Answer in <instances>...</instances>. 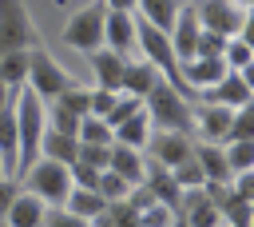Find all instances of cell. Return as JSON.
I'll return each instance as SVG.
<instances>
[{
    "label": "cell",
    "mask_w": 254,
    "mask_h": 227,
    "mask_svg": "<svg viewBox=\"0 0 254 227\" xmlns=\"http://www.w3.org/2000/svg\"><path fill=\"white\" fill-rule=\"evenodd\" d=\"M143 112H147L151 131H187V135H190V104H187L167 80H159V84L143 96Z\"/></svg>",
    "instance_id": "obj_1"
},
{
    "label": "cell",
    "mask_w": 254,
    "mask_h": 227,
    "mask_svg": "<svg viewBox=\"0 0 254 227\" xmlns=\"http://www.w3.org/2000/svg\"><path fill=\"white\" fill-rule=\"evenodd\" d=\"M20 183H24L20 191L44 199L48 207H64V199H67V191H71L67 167H64V163H52V159H36V163L20 175Z\"/></svg>",
    "instance_id": "obj_2"
},
{
    "label": "cell",
    "mask_w": 254,
    "mask_h": 227,
    "mask_svg": "<svg viewBox=\"0 0 254 227\" xmlns=\"http://www.w3.org/2000/svg\"><path fill=\"white\" fill-rule=\"evenodd\" d=\"M36 24L24 8V0H0V56L32 52L36 48Z\"/></svg>",
    "instance_id": "obj_3"
},
{
    "label": "cell",
    "mask_w": 254,
    "mask_h": 227,
    "mask_svg": "<svg viewBox=\"0 0 254 227\" xmlns=\"http://www.w3.org/2000/svg\"><path fill=\"white\" fill-rule=\"evenodd\" d=\"M71 84H75V80H71V76H67V72H64V68H60L40 44L28 52V80H24V88L36 92L44 104H52V100H56L60 92H67Z\"/></svg>",
    "instance_id": "obj_4"
},
{
    "label": "cell",
    "mask_w": 254,
    "mask_h": 227,
    "mask_svg": "<svg viewBox=\"0 0 254 227\" xmlns=\"http://www.w3.org/2000/svg\"><path fill=\"white\" fill-rule=\"evenodd\" d=\"M103 20H107L103 0H95V4L79 8V12L64 24V44H67V48H75V52H83V56H91L95 48H103Z\"/></svg>",
    "instance_id": "obj_5"
},
{
    "label": "cell",
    "mask_w": 254,
    "mask_h": 227,
    "mask_svg": "<svg viewBox=\"0 0 254 227\" xmlns=\"http://www.w3.org/2000/svg\"><path fill=\"white\" fill-rule=\"evenodd\" d=\"M194 12H198V28H202V32H214V36H222V40H234V36L250 24V12L238 8L234 0H198Z\"/></svg>",
    "instance_id": "obj_6"
},
{
    "label": "cell",
    "mask_w": 254,
    "mask_h": 227,
    "mask_svg": "<svg viewBox=\"0 0 254 227\" xmlns=\"http://www.w3.org/2000/svg\"><path fill=\"white\" fill-rule=\"evenodd\" d=\"M198 104H218V108H246V104H254V92H250V80L242 76V72H226L214 88H206L202 96H198Z\"/></svg>",
    "instance_id": "obj_7"
},
{
    "label": "cell",
    "mask_w": 254,
    "mask_h": 227,
    "mask_svg": "<svg viewBox=\"0 0 254 227\" xmlns=\"http://www.w3.org/2000/svg\"><path fill=\"white\" fill-rule=\"evenodd\" d=\"M190 135L187 131H151V139H147V151H151V159L159 163V167H175V163H183L187 155H190Z\"/></svg>",
    "instance_id": "obj_8"
},
{
    "label": "cell",
    "mask_w": 254,
    "mask_h": 227,
    "mask_svg": "<svg viewBox=\"0 0 254 227\" xmlns=\"http://www.w3.org/2000/svg\"><path fill=\"white\" fill-rule=\"evenodd\" d=\"M198 12H194V4H183L179 8V20H175V28H171V52H175V60H179V68L187 64V60H194V44H198Z\"/></svg>",
    "instance_id": "obj_9"
},
{
    "label": "cell",
    "mask_w": 254,
    "mask_h": 227,
    "mask_svg": "<svg viewBox=\"0 0 254 227\" xmlns=\"http://www.w3.org/2000/svg\"><path fill=\"white\" fill-rule=\"evenodd\" d=\"M230 108H218V104H194L190 108V123L198 127L202 143H226V131H230Z\"/></svg>",
    "instance_id": "obj_10"
},
{
    "label": "cell",
    "mask_w": 254,
    "mask_h": 227,
    "mask_svg": "<svg viewBox=\"0 0 254 227\" xmlns=\"http://www.w3.org/2000/svg\"><path fill=\"white\" fill-rule=\"evenodd\" d=\"M103 48H111L115 56L127 60V52L135 48V12H107V20H103Z\"/></svg>",
    "instance_id": "obj_11"
},
{
    "label": "cell",
    "mask_w": 254,
    "mask_h": 227,
    "mask_svg": "<svg viewBox=\"0 0 254 227\" xmlns=\"http://www.w3.org/2000/svg\"><path fill=\"white\" fill-rule=\"evenodd\" d=\"M194 163L202 167V179L206 183H218V187H230V167H226V155H222V143H194L190 147Z\"/></svg>",
    "instance_id": "obj_12"
},
{
    "label": "cell",
    "mask_w": 254,
    "mask_h": 227,
    "mask_svg": "<svg viewBox=\"0 0 254 227\" xmlns=\"http://www.w3.org/2000/svg\"><path fill=\"white\" fill-rule=\"evenodd\" d=\"M222 76H226V64H222V60H202V56H194V60L183 64V80H187V88L194 92V100H198L206 88H214Z\"/></svg>",
    "instance_id": "obj_13"
},
{
    "label": "cell",
    "mask_w": 254,
    "mask_h": 227,
    "mask_svg": "<svg viewBox=\"0 0 254 227\" xmlns=\"http://www.w3.org/2000/svg\"><path fill=\"white\" fill-rule=\"evenodd\" d=\"M107 171H115L127 187H143V175H147V163L139 151L123 147V143H111V155H107Z\"/></svg>",
    "instance_id": "obj_14"
},
{
    "label": "cell",
    "mask_w": 254,
    "mask_h": 227,
    "mask_svg": "<svg viewBox=\"0 0 254 227\" xmlns=\"http://www.w3.org/2000/svg\"><path fill=\"white\" fill-rule=\"evenodd\" d=\"M44 215H48L44 199H36L28 191H16V199H12V207L0 223H8V227H44Z\"/></svg>",
    "instance_id": "obj_15"
},
{
    "label": "cell",
    "mask_w": 254,
    "mask_h": 227,
    "mask_svg": "<svg viewBox=\"0 0 254 227\" xmlns=\"http://www.w3.org/2000/svg\"><path fill=\"white\" fill-rule=\"evenodd\" d=\"M179 8H183V0H135V16L143 24H151L155 32H167V36L179 20Z\"/></svg>",
    "instance_id": "obj_16"
},
{
    "label": "cell",
    "mask_w": 254,
    "mask_h": 227,
    "mask_svg": "<svg viewBox=\"0 0 254 227\" xmlns=\"http://www.w3.org/2000/svg\"><path fill=\"white\" fill-rule=\"evenodd\" d=\"M91 72H95V88H103V92H119V80H123V56H115L111 48H95L91 56Z\"/></svg>",
    "instance_id": "obj_17"
},
{
    "label": "cell",
    "mask_w": 254,
    "mask_h": 227,
    "mask_svg": "<svg viewBox=\"0 0 254 227\" xmlns=\"http://www.w3.org/2000/svg\"><path fill=\"white\" fill-rule=\"evenodd\" d=\"M159 80H163V76H159V72H155L147 60H127V64H123L119 92H123V96H135V100H143V96H147V92H151Z\"/></svg>",
    "instance_id": "obj_18"
},
{
    "label": "cell",
    "mask_w": 254,
    "mask_h": 227,
    "mask_svg": "<svg viewBox=\"0 0 254 227\" xmlns=\"http://www.w3.org/2000/svg\"><path fill=\"white\" fill-rule=\"evenodd\" d=\"M40 159H52V163L71 167V163L79 159V139H75V135H64V131L44 127V135H40Z\"/></svg>",
    "instance_id": "obj_19"
},
{
    "label": "cell",
    "mask_w": 254,
    "mask_h": 227,
    "mask_svg": "<svg viewBox=\"0 0 254 227\" xmlns=\"http://www.w3.org/2000/svg\"><path fill=\"white\" fill-rule=\"evenodd\" d=\"M147 139H151L147 112H139V115H131L127 123H119V127H115V143H123V147H131V151H143V147H147Z\"/></svg>",
    "instance_id": "obj_20"
},
{
    "label": "cell",
    "mask_w": 254,
    "mask_h": 227,
    "mask_svg": "<svg viewBox=\"0 0 254 227\" xmlns=\"http://www.w3.org/2000/svg\"><path fill=\"white\" fill-rule=\"evenodd\" d=\"M103 199L95 195V191H83V187H71L67 191V199H64V211H71V215H79V219H95V215H103Z\"/></svg>",
    "instance_id": "obj_21"
},
{
    "label": "cell",
    "mask_w": 254,
    "mask_h": 227,
    "mask_svg": "<svg viewBox=\"0 0 254 227\" xmlns=\"http://www.w3.org/2000/svg\"><path fill=\"white\" fill-rule=\"evenodd\" d=\"M75 139H79V143H91V147H111V143H115V131L107 127V119L83 115L79 127H75Z\"/></svg>",
    "instance_id": "obj_22"
},
{
    "label": "cell",
    "mask_w": 254,
    "mask_h": 227,
    "mask_svg": "<svg viewBox=\"0 0 254 227\" xmlns=\"http://www.w3.org/2000/svg\"><path fill=\"white\" fill-rule=\"evenodd\" d=\"M222 155H226L230 175L254 171V139H234V143H222Z\"/></svg>",
    "instance_id": "obj_23"
},
{
    "label": "cell",
    "mask_w": 254,
    "mask_h": 227,
    "mask_svg": "<svg viewBox=\"0 0 254 227\" xmlns=\"http://www.w3.org/2000/svg\"><path fill=\"white\" fill-rule=\"evenodd\" d=\"M24 80H28V52L0 56V84L8 92H16V88H24Z\"/></svg>",
    "instance_id": "obj_24"
},
{
    "label": "cell",
    "mask_w": 254,
    "mask_h": 227,
    "mask_svg": "<svg viewBox=\"0 0 254 227\" xmlns=\"http://www.w3.org/2000/svg\"><path fill=\"white\" fill-rule=\"evenodd\" d=\"M222 64H226V72H246V68L254 64V44H246L242 36L226 40V48H222Z\"/></svg>",
    "instance_id": "obj_25"
},
{
    "label": "cell",
    "mask_w": 254,
    "mask_h": 227,
    "mask_svg": "<svg viewBox=\"0 0 254 227\" xmlns=\"http://www.w3.org/2000/svg\"><path fill=\"white\" fill-rule=\"evenodd\" d=\"M171 179H175V187H179V191L206 187V179H202V167L194 163V155H187L183 163H175V167H171Z\"/></svg>",
    "instance_id": "obj_26"
},
{
    "label": "cell",
    "mask_w": 254,
    "mask_h": 227,
    "mask_svg": "<svg viewBox=\"0 0 254 227\" xmlns=\"http://www.w3.org/2000/svg\"><path fill=\"white\" fill-rule=\"evenodd\" d=\"M139 112H143V100H135V96H123V92H119V96H115V104H111V112H107V127L115 131L119 123H127V119H131V115H139Z\"/></svg>",
    "instance_id": "obj_27"
},
{
    "label": "cell",
    "mask_w": 254,
    "mask_h": 227,
    "mask_svg": "<svg viewBox=\"0 0 254 227\" xmlns=\"http://www.w3.org/2000/svg\"><path fill=\"white\" fill-rule=\"evenodd\" d=\"M234 139H254V104L234 108V115H230V131H226V143H234Z\"/></svg>",
    "instance_id": "obj_28"
},
{
    "label": "cell",
    "mask_w": 254,
    "mask_h": 227,
    "mask_svg": "<svg viewBox=\"0 0 254 227\" xmlns=\"http://www.w3.org/2000/svg\"><path fill=\"white\" fill-rule=\"evenodd\" d=\"M95 195L103 199V203H119V199H127L131 195V187L115 175V171H99V183H95Z\"/></svg>",
    "instance_id": "obj_29"
},
{
    "label": "cell",
    "mask_w": 254,
    "mask_h": 227,
    "mask_svg": "<svg viewBox=\"0 0 254 227\" xmlns=\"http://www.w3.org/2000/svg\"><path fill=\"white\" fill-rule=\"evenodd\" d=\"M115 96H119V92H103V88H87V115H95V119H107V112H111V104H115Z\"/></svg>",
    "instance_id": "obj_30"
},
{
    "label": "cell",
    "mask_w": 254,
    "mask_h": 227,
    "mask_svg": "<svg viewBox=\"0 0 254 227\" xmlns=\"http://www.w3.org/2000/svg\"><path fill=\"white\" fill-rule=\"evenodd\" d=\"M183 219H187V227H218V223H222V219H218V207H214L210 199L198 203V207H190Z\"/></svg>",
    "instance_id": "obj_31"
},
{
    "label": "cell",
    "mask_w": 254,
    "mask_h": 227,
    "mask_svg": "<svg viewBox=\"0 0 254 227\" xmlns=\"http://www.w3.org/2000/svg\"><path fill=\"white\" fill-rule=\"evenodd\" d=\"M171 219H175V211L163 207V203H151V207L139 211V227H171Z\"/></svg>",
    "instance_id": "obj_32"
},
{
    "label": "cell",
    "mask_w": 254,
    "mask_h": 227,
    "mask_svg": "<svg viewBox=\"0 0 254 227\" xmlns=\"http://www.w3.org/2000/svg\"><path fill=\"white\" fill-rule=\"evenodd\" d=\"M44 227H91V223L79 219V215H71V211H64V207H48Z\"/></svg>",
    "instance_id": "obj_33"
},
{
    "label": "cell",
    "mask_w": 254,
    "mask_h": 227,
    "mask_svg": "<svg viewBox=\"0 0 254 227\" xmlns=\"http://www.w3.org/2000/svg\"><path fill=\"white\" fill-rule=\"evenodd\" d=\"M107 155H111V147L79 143V163H87V167H95V171H107Z\"/></svg>",
    "instance_id": "obj_34"
},
{
    "label": "cell",
    "mask_w": 254,
    "mask_h": 227,
    "mask_svg": "<svg viewBox=\"0 0 254 227\" xmlns=\"http://www.w3.org/2000/svg\"><path fill=\"white\" fill-rule=\"evenodd\" d=\"M16 191H20V183H16L12 175H4V179H0V219L8 215V207H12V199H16Z\"/></svg>",
    "instance_id": "obj_35"
},
{
    "label": "cell",
    "mask_w": 254,
    "mask_h": 227,
    "mask_svg": "<svg viewBox=\"0 0 254 227\" xmlns=\"http://www.w3.org/2000/svg\"><path fill=\"white\" fill-rule=\"evenodd\" d=\"M107 12H135V0H103Z\"/></svg>",
    "instance_id": "obj_36"
},
{
    "label": "cell",
    "mask_w": 254,
    "mask_h": 227,
    "mask_svg": "<svg viewBox=\"0 0 254 227\" xmlns=\"http://www.w3.org/2000/svg\"><path fill=\"white\" fill-rule=\"evenodd\" d=\"M8 104H12V92H8V88H4V84H0V112H4V108H8Z\"/></svg>",
    "instance_id": "obj_37"
},
{
    "label": "cell",
    "mask_w": 254,
    "mask_h": 227,
    "mask_svg": "<svg viewBox=\"0 0 254 227\" xmlns=\"http://www.w3.org/2000/svg\"><path fill=\"white\" fill-rule=\"evenodd\" d=\"M171 227H187V219H183V215H175V219H171Z\"/></svg>",
    "instance_id": "obj_38"
},
{
    "label": "cell",
    "mask_w": 254,
    "mask_h": 227,
    "mask_svg": "<svg viewBox=\"0 0 254 227\" xmlns=\"http://www.w3.org/2000/svg\"><path fill=\"white\" fill-rule=\"evenodd\" d=\"M0 179H4V163H0Z\"/></svg>",
    "instance_id": "obj_39"
},
{
    "label": "cell",
    "mask_w": 254,
    "mask_h": 227,
    "mask_svg": "<svg viewBox=\"0 0 254 227\" xmlns=\"http://www.w3.org/2000/svg\"><path fill=\"white\" fill-rule=\"evenodd\" d=\"M242 227H250V223H242Z\"/></svg>",
    "instance_id": "obj_40"
},
{
    "label": "cell",
    "mask_w": 254,
    "mask_h": 227,
    "mask_svg": "<svg viewBox=\"0 0 254 227\" xmlns=\"http://www.w3.org/2000/svg\"><path fill=\"white\" fill-rule=\"evenodd\" d=\"M0 227H8V223H0Z\"/></svg>",
    "instance_id": "obj_41"
}]
</instances>
